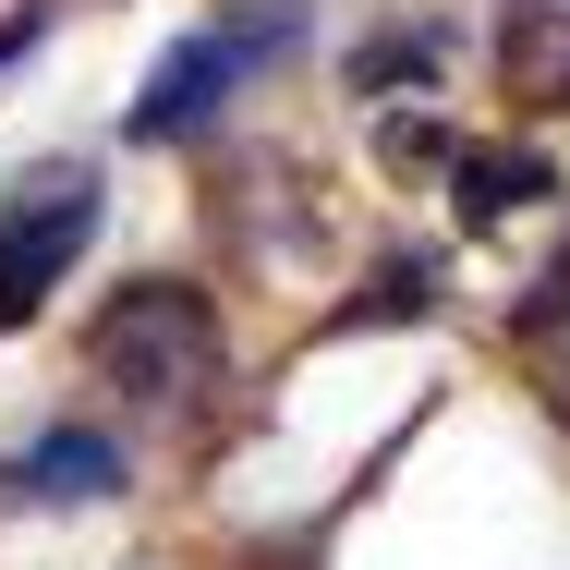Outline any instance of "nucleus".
I'll return each instance as SVG.
<instances>
[{
	"instance_id": "f257e3e1",
	"label": "nucleus",
	"mask_w": 570,
	"mask_h": 570,
	"mask_svg": "<svg viewBox=\"0 0 570 570\" xmlns=\"http://www.w3.org/2000/svg\"><path fill=\"white\" fill-rule=\"evenodd\" d=\"M86 364L98 389L134 401V413H195L219 389V304L195 279H134L110 316L86 328Z\"/></svg>"
},
{
	"instance_id": "f03ea898",
	"label": "nucleus",
	"mask_w": 570,
	"mask_h": 570,
	"mask_svg": "<svg viewBox=\"0 0 570 570\" xmlns=\"http://www.w3.org/2000/svg\"><path fill=\"white\" fill-rule=\"evenodd\" d=\"M98 170H37L12 207H0V341L49 316V292L73 279V255L98 243Z\"/></svg>"
},
{
	"instance_id": "7ed1b4c3",
	"label": "nucleus",
	"mask_w": 570,
	"mask_h": 570,
	"mask_svg": "<svg viewBox=\"0 0 570 570\" xmlns=\"http://www.w3.org/2000/svg\"><path fill=\"white\" fill-rule=\"evenodd\" d=\"M279 49H304V12H292V0H255V24L183 37V49L146 73V98H134V146H170V134L219 121V98L243 86V73H255V61H279Z\"/></svg>"
},
{
	"instance_id": "20e7f679",
	"label": "nucleus",
	"mask_w": 570,
	"mask_h": 570,
	"mask_svg": "<svg viewBox=\"0 0 570 570\" xmlns=\"http://www.w3.org/2000/svg\"><path fill=\"white\" fill-rule=\"evenodd\" d=\"M498 98L510 110H570V12H547V0L498 12Z\"/></svg>"
},
{
	"instance_id": "39448f33",
	"label": "nucleus",
	"mask_w": 570,
	"mask_h": 570,
	"mask_svg": "<svg viewBox=\"0 0 570 570\" xmlns=\"http://www.w3.org/2000/svg\"><path fill=\"white\" fill-rule=\"evenodd\" d=\"M110 485H121V450H110V438H86V425L37 438V450L0 473V498H37V510H61V498H110Z\"/></svg>"
},
{
	"instance_id": "423d86ee",
	"label": "nucleus",
	"mask_w": 570,
	"mask_h": 570,
	"mask_svg": "<svg viewBox=\"0 0 570 570\" xmlns=\"http://www.w3.org/2000/svg\"><path fill=\"white\" fill-rule=\"evenodd\" d=\"M450 195H461V219H510V207H547L559 170H547L534 146H461V158H450Z\"/></svg>"
},
{
	"instance_id": "0eeeda50",
	"label": "nucleus",
	"mask_w": 570,
	"mask_h": 570,
	"mask_svg": "<svg viewBox=\"0 0 570 570\" xmlns=\"http://www.w3.org/2000/svg\"><path fill=\"white\" fill-rule=\"evenodd\" d=\"M425 292H438V267H425V255H389V267L364 279V304H352L341 328H413V316H425Z\"/></svg>"
},
{
	"instance_id": "6e6552de",
	"label": "nucleus",
	"mask_w": 570,
	"mask_h": 570,
	"mask_svg": "<svg viewBox=\"0 0 570 570\" xmlns=\"http://www.w3.org/2000/svg\"><path fill=\"white\" fill-rule=\"evenodd\" d=\"M37 24H49V12H12V24H0V61H24V49H37Z\"/></svg>"
}]
</instances>
